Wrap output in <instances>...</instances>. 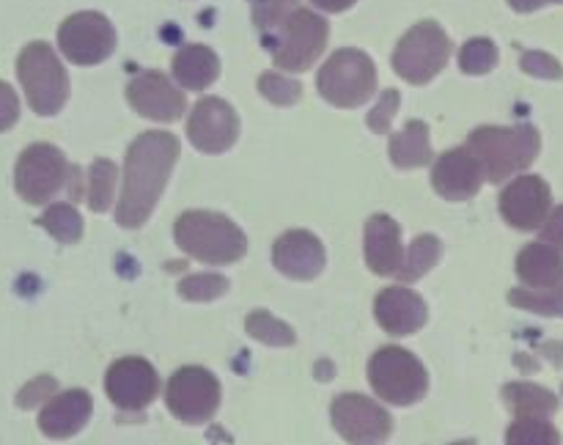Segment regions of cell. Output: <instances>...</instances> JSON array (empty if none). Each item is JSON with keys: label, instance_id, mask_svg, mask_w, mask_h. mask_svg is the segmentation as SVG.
Wrapping results in <instances>:
<instances>
[{"label": "cell", "instance_id": "37", "mask_svg": "<svg viewBox=\"0 0 563 445\" xmlns=\"http://www.w3.org/2000/svg\"><path fill=\"white\" fill-rule=\"evenodd\" d=\"M295 9H297V0H262V3L256 5V25L269 33L273 27L280 25V20H284L289 11Z\"/></svg>", "mask_w": 563, "mask_h": 445}, {"label": "cell", "instance_id": "18", "mask_svg": "<svg viewBox=\"0 0 563 445\" xmlns=\"http://www.w3.org/2000/svg\"><path fill=\"white\" fill-rule=\"evenodd\" d=\"M374 316H377L379 327L385 333L405 338V335L418 333L427 324L429 311L427 302L418 291L407 289V286H388L377 294L374 302Z\"/></svg>", "mask_w": 563, "mask_h": 445}, {"label": "cell", "instance_id": "22", "mask_svg": "<svg viewBox=\"0 0 563 445\" xmlns=\"http://www.w3.org/2000/svg\"><path fill=\"white\" fill-rule=\"evenodd\" d=\"M517 275L528 289H553L563 280V256L550 242H533L517 256Z\"/></svg>", "mask_w": 563, "mask_h": 445}, {"label": "cell", "instance_id": "36", "mask_svg": "<svg viewBox=\"0 0 563 445\" xmlns=\"http://www.w3.org/2000/svg\"><path fill=\"white\" fill-rule=\"evenodd\" d=\"M520 66L526 75H533V77H542V80H561L563 77V69L559 60L553 58V55L548 53H526L520 58Z\"/></svg>", "mask_w": 563, "mask_h": 445}, {"label": "cell", "instance_id": "35", "mask_svg": "<svg viewBox=\"0 0 563 445\" xmlns=\"http://www.w3.org/2000/svg\"><path fill=\"white\" fill-rule=\"evenodd\" d=\"M399 102H401V93L396 91V88L383 91V97H379V102L374 104V110L366 119L368 126H372L377 135H385V132L390 130V121H394V115L399 113Z\"/></svg>", "mask_w": 563, "mask_h": 445}, {"label": "cell", "instance_id": "6", "mask_svg": "<svg viewBox=\"0 0 563 445\" xmlns=\"http://www.w3.org/2000/svg\"><path fill=\"white\" fill-rule=\"evenodd\" d=\"M368 382L388 404L410 407L427 396L429 374L412 352L401 346H383L368 360Z\"/></svg>", "mask_w": 563, "mask_h": 445}, {"label": "cell", "instance_id": "32", "mask_svg": "<svg viewBox=\"0 0 563 445\" xmlns=\"http://www.w3.org/2000/svg\"><path fill=\"white\" fill-rule=\"evenodd\" d=\"M460 66L465 75H487L498 66V47L489 38H471L462 47Z\"/></svg>", "mask_w": 563, "mask_h": 445}, {"label": "cell", "instance_id": "26", "mask_svg": "<svg viewBox=\"0 0 563 445\" xmlns=\"http://www.w3.org/2000/svg\"><path fill=\"white\" fill-rule=\"evenodd\" d=\"M440 256H443V245H440L438 236L421 234L418 240H412V245L405 251V262H401V269L396 278L412 283V280L423 278V275L440 262Z\"/></svg>", "mask_w": 563, "mask_h": 445}, {"label": "cell", "instance_id": "29", "mask_svg": "<svg viewBox=\"0 0 563 445\" xmlns=\"http://www.w3.org/2000/svg\"><path fill=\"white\" fill-rule=\"evenodd\" d=\"M245 330L251 338L267 346H291L297 341L295 330L286 322H280V319H275L269 311H253L245 319Z\"/></svg>", "mask_w": 563, "mask_h": 445}, {"label": "cell", "instance_id": "30", "mask_svg": "<svg viewBox=\"0 0 563 445\" xmlns=\"http://www.w3.org/2000/svg\"><path fill=\"white\" fill-rule=\"evenodd\" d=\"M115 165L110 163V159H97V163L91 165V170H88V190H86V198H88V207L93 209V212H104V209H110V203H113V192H115Z\"/></svg>", "mask_w": 563, "mask_h": 445}, {"label": "cell", "instance_id": "15", "mask_svg": "<svg viewBox=\"0 0 563 445\" xmlns=\"http://www.w3.org/2000/svg\"><path fill=\"white\" fill-rule=\"evenodd\" d=\"M553 207V192L542 176H520L500 192V214L517 231H533Z\"/></svg>", "mask_w": 563, "mask_h": 445}, {"label": "cell", "instance_id": "41", "mask_svg": "<svg viewBox=\"0 0 563 445\" xmlns=\"http://www.w3.org/2000/svg\"><path fill=\"white\" fill-rule=\"evenodd\" d=\"M548 3H563V0H509V5L520 14H528V11H537Z\"/></svg>", "mask_w": 563, "mask_h": 445}, {"label": "cell", "instance_id": "39", "mask_svg": "<svg viewBox=\"0 0 563 445\" xmlns=\"http://www.w3.org/2000/svg\"><path fill=\"white\" fill-rule=\"evenodd\" d=\"M53 390H55V379L53 377H38V379H33V382H27L25 388L20 390V396H16V404H20V407H36V401L47 399Z\"/></svg>", "mask_w": 563, "mask_h": 445}, {"label": "cell", "instance_id": "42", "mask_svg": "<svg viewBox=\"0 0 563 445\" xmlns=\"http://www.w3.org/2000/svg\"><path fill=\"white\" fill-rule=\"evenodd\" d=\"M313 3L324 11H344V9H350L355 0H313Z\"/></svg>", "mask_w": 563, "mask_h": 445}, {"label": "cell", "instance_id": "31", "mask_svg": "<svg viewBox=\"0 0 563 445\" xmlns=\"http://www.w3.org/2000/svg\"><path fill=\"white\" fill-rule=\"evenodd\" d=\"M509 302L542 316H563V280L553 289H515Z\"/></svg>", "mask_w": 563, "mask_h": 445}, {"label": "cell", "instance_id": "3", "mask_svg": "<svg viewBox=\"0 0 563 445\" xmlns=\"http://www.w3.org/2000/svg\"><path fill=\"white\" fill-rule=\"evenodd\" d=\"M174 240L187 256L225 267L247 253V236L240 225L218 212H185L174 225Z\"/></svg>", "mask_w": 563, "mask_h": 445}, {"label": "cell", "instance_id": "21", "mask_svg": "<svg viewBox=\"0 0 563 445\" xmlns=\"http://www.w3.org/2000/svg\"><path fill=\"white\" fill-rule=\"evenodd\" d=\"M91 412L93 399L86 390H66V393L53 396V399L44 404V410L38 412V429H42L49 440H66L86 426Z\"/></svg>", "mask_w": 563, "mask_h": 445}, {"label": "cell", "instance_id": "8", "mask_svg": "<svg viewBox=\"0 0 563 445\" xmlns=\"http://www.w3.org/2000/svg\"><path fill=\"white\" fill-rule=\"evenodd\" d=\"M278 27V44H269L275 64L286 71L311 69L328 44L330 27L324 16L308 9H295L280 20Z\"/></svg>", "mask_w": 563, "mask_h": 445}, {"label": "cell", "instance_id": "4", "mask_svg": "<svg viewBox=\"0 0 563 445\" xmlns=\"http://www.w3.org/2000/svg\"><path fill=\"white\" fill-rule=\"evenodd\" d=\"M80 170L66 163L64 152L53 143H33L16 159L14 185L22 201L27 203H47L49 198L58 196L69 187L71 198H82Z\"/></svg>", "mask_w": 563, "mask_h": 445}, {"label": "cell", "instance_id": "12", "mask_svg": "<svg viewBox=\"0 0 563 445\" xmlns=\"http://www.w3.org/2000/svg\"><path fill=\"white\" fill-rule=\"evenodd\" d=\"M333 426L346 443H383L394 432L390 412L361 393H344L330 407Z\"/></svg>", "mask_w": 563, "mask_h": 445}, {"label": "cell", "instance_id": "5", "mask_svg": "<svg viewBox=\"0 0 563 445\" xmlns=\"http://www.w3.org/2000/svg\"><path fill=\"white\" fill-rule=\"evenodd\" d=\"M16 75H20L22 91L27 104L36 115H55L69 99V77L60 66L58 55L44 42L27 44L16 58Z\"/></svg>", "mask_w": 563, "mask_h": 445}, {"label": "cell", "instance_id": "2", "mask_svg": "<svg viewBox=\"0 0 563 445\" xmlns=\"http://www.w3.org/2000/svg\"><path fill=\"white\" fill-rule=\"evenodd\" d=\"M467 148L482 163L484 179L500 185L509 176L531 168L533 159L539 157V148H542V137H539L537 126L531 124L478 126L467 137Z\"/></svg>", "mask_w": 563, "mask_h": 445}, {"label": "cell", "instance_id": "1", "mask_svg": "<svg viewBox=\"0 0 563 445\" xmlns=\"http://www.w3.org/2000/svg\"><path fill=\"white\" fill-rule=\"evenodd\" d=\"M176 159H179V141L170 132H143L126 148L124 187L115 207V223L121 229H141L152 218Z\"/></svg>", "mask_w": 563, "mask_h": 445}, {"label": "cell", "instance_id": "7", "mask_svg": "<svg viewBox=\"0 0 563 445\" xmlns=\"http://www.w3.org/2000/svg\"><path fill=\"white\" fill-rule=\"evenodd\" d=\"M317 88L333 108H361L377 91V66L361 49H339L324 60Z\"/></svg>", "mask_w": 563, "mask_h": 445}, {"label": "cell", "instance_id": "24", "mask_svg": "<svg viewBox=\"0 0 563 445\" xmlns=\"http://www.w3.org/2000/svg\"><path fill=\"white\" fill-rule=\"evenodd\" d=\"M388 154L396 168H421L432 163L427 121H410L405 130L396 132L388 143Z\"/></svg>", "mask_w": 563, "mask_h": 445}, {"label": "cell", "instance_id": "17", "mask_svg": "<svg viewBox=\"0 0 563 445\" xmlns=\"http://www.w3.org/2000/svg\"><path fill=\"white\" fill-rule=\"evenodd\" d=\"M484 185L482 163L471 148H451L434 163L432 187L445 201H467L476 196Z\"/></svg>", "mask_w": 563, "mask_h": 445}, {"label": "cell", "instance_id": "16", "mask_svg": "<svg viewBox=\"0 0 563 445\" xmlns=\"http://www.w3.org/2000/svg\"><path fill=\"white\" fill-rule=\"evenodd\" d=\"M126 99L143 119L163 121V124L181 119L187 108L185 93L163 71H141L137 77H132L126 86Z\"/></svg>", "mask_w": 563, "mask_h": 445}, {"label": "cell", "instance_id": "20", "mask_svg": "<svg viewBox=\"0 0 563 445\" xmlns=\"http://www.w3.org/2000/svg\"><path fill=\"white\" fill-rule=\"evenodd\" d=\"M363 251H366L368 269H374L383 278L399 275L405 262V247H401V229L390 214H374L366 223L363 236Z\"/></svg>", "mask_w": 563, "mask_h": 445}, {"label": "cell", "instance_id": "28", "mask_svg": "<svg viewBox=\"0 0 563 445\" xmlns=\"http://www.w3.org/2000/svg\"><path fill=\"white\" fill-rule=\"evenodd\" d=\"M38 225L47 229L49 234L58 242H64V245H71V242H77L82 236V218L71 203H53V207L38 218Z\"/></svg>", "mask_w": 563, "mask_h": 445}, {"label": "cell", "instance_id": "10", "mask_svg": "<svg viewBox=\"0 0 563 445\" xmlns=\"http://www.w3.org/2000/svg\"><path fill=\"white\" fill-rule=\"evenodd\" d=\"M165 404L181 423H207L220 407V382L209 368L185 366L170 374Z\"/></svg>", "mask_w": 563, "mask_h": 445}, {"label": "cell", "instance_id": "19", "mask_svg": "<svg viewBox=\"0 0 563 445\" xmlns=\"http://www.w3.org/2000/svg\"><path fill=\"white\" fill-rule=\"evenodd\" d=\"M328 253L311 231H286L273 245V264L278 272L295 280H313L324 269Z\"/></svg>", "mask_w": 563, "mask_h": 445}, {"label": "cell", "instance_id": "27", "mask_svg": "<svg viewBox=\"0 0 563 445\" xmlns=\"http://www.w3.org/2000/svg\"><path fill=\"white\" fill-rule=\"evenodd\" d=\"M509 445H559L561 434L548 418L542 415H520L506 432Z\"/></svg>", "mask_w": 563, "mask_h": 445}, {"label": "cell", "instance_id": "13", "mask_svg": "<svg viewBox=\"0 0 563 445\" xmlns=\"http://www.w3.org/2000/svg\"><path fill=\"white\" fill-rule=\"evenodd\" d=\"M240 135V119L225 99L203 97L187 121V137L203 154L229 152Z\"/></svg>", "mask_w": 563, "mask_h": 445}, {"label": "cell", "instance_id": "33", "mask_svg": "<svg viewBox=\"0 0 563 445\" xmlns=\"http://www.w3.org/2000/svg\"><path fill=\"white\" fill-rule=\"evenodd\" d=\"M225 291H229V278L214 272L190 275L179 283V294L190 302H209L214 297H223Z\"/></svg>", "mask_w": 563, "mask_h": 445}, {"label": "cell", "instance_id": "23", "mask_svg": "<svg viewBox=\"0 0 563 445\" xmlns=\"http://www.w3.org/2000/svg\"><path fill=\"white\" fill-rule=\"evenodd\" d=\"M220 75V60L203 44H190V47L179 49L174 58V77L176 82L187 88V91H203L212 86Z\"/></svg>", "mask_w": 563, "mask_h": 445}, {"label": "cell", "instance_id": "25", "mask_svg": "<svg viewBox=\"0 0 563 445\" xmlns=\"http://www.w3.org/2000/svg\"><path fill=\"white\" fill-rule=\"evenodd\" d=\"M504 401L517 418L520 415H542L550 418L559 410V399L548 388L528 382H511L504 388Z\"/></svg>", "mask_w": 563, "mask_h": 445}, {"label": "cell", "instance_id": "40", "mask_svg": "<svg viewBox=\"0 0 563 445\" xmlns=\"http://www.w3.org/2000/svg\"><path fill=\"white\" fill-rule=\"evenodd\" d=\"M542 242H550V245H555L559 251H563V203L544 218Z\"/></svg>", "mask_w": 563, "mask_h": 445}, {"label": "cell", "instance_id": "11", "mask_svg": "<svg viewBox=\"0 0 563 445\" xmlns=\"http://www.w3.org/2000/svg\"><path fill=\"white\" fill-rule=\"evenodd\" d=\"M58 44L71 64L97 66L115 49V31L108 16L97 11H80L58 27Z\"/></svg>", "mask_w": 563, "mask_h": 445}, {"label": "cell", "instance_id": "38", "mask_svg": "<svg viewBox=\"0 0 563 445\" xmlns=\"http://www.w3.org/2000/svg\"><path fill=\"white\" fill-rule=\"evenodd\" d=\"M20 119V99H16L14 88L9 82L0 80V132L11 130Z\"/></svg>", "mask_w": 563, "mask_h": 445}, {"label": "cell", "instance_id": "14", "mask_svg": "<svg viewBox=\"0 0 563 445\" xmlns=\"http://www.w3.org/2000/svg\"><path fill=\"white\" fill-rule=\"evenodd\" d=\"M159 390V377L154 366L143 357H121L104 374V393L119 410L135 412L154 401Z\"/></svg>", "mask_w": 563, "mask_h": 445}, {"label": "cell", "instance_id": "34", "mask_svg": "<svg viewBox=\"0 0 563 445\" xmlns=\"http://www.w3.org/2000/svg\"><path fill=\"white\" fill-rule=\"evenodd\" d=\"M258 91L269 99L273 104H280V108H291V104L300 102L302 86L291 77L278 75V71H264L258 77Z\"/></svg>", "mask_w": 563, "mask_h": 445}, {"label": "cell", "instance_id": "9", "mask_svg": "<svg viewBox=\"0 0 563 445\" xmlns=\"http://www.w3.org/2000/svg\"><path fill=\"white\" fill-rule=\"evenodd\" d=\"M451 55V42L438 22H421L399 42L394 53L396 75L412 86H427L434 75L445 69Z\"/></svg>", "mask_w": 563, "mask_h": 445}]
</instances>
